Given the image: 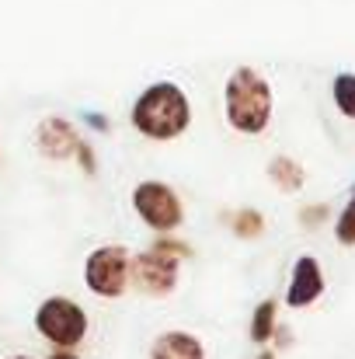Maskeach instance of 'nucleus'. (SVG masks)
<instances>
[{
  "instance_id": "nucleus-1",
  "label": "nucleus",
  "mask_w": 355,
  "mask_h": 359,
  "mask_svg": "<svg viewBox=\"0 0 355 359\" xmlns=\"http://www.w3.org/2000/svg\"><path fill=\"white\" fill-rule=\"evenodd\" d=\"M129 126L153 143H174L188 133L192 126V98L181 84L174 81H153L146 84L132 109H129Z\"/></svg>"
},
{
  "instance_id": "nucleus-2",
  "label": "nucleus",
  "mask_w": 355,
  "mask_h": 359,
  "mask_svg": "<svg viewBox=\"0 0 355 359\" xmlns=\"http://www.w3.org/2000/svg\"><path fill=\"white\" fill-rule=\"evenodd\" d=\"M223 112H227L230 129L240 136H261L272 126L275 95L261 70H254L247 63L230 70V77L223 84Z\"/></svg>"
},
{
  "instance_id": "nucleus-3",
  "label": "nucleus",
  "mask_w": 355,
  "mask_h": 359,
  "mask_svg": "<svg viewBox=\"0 0 355 359\" xmlns=\"http://www.w3.org/2000/svg\"><path fill=\"white\" fill-rule=\"evenodd\" d=\"M32 325L39 332V339H46L53 349H77L88 332H91V318L84 311V304H77L74 297H46L35 314H32Z\"/></svg>"
},
{
  "instance_id": "nucleus-4",
  "label": "nucleus",
  "mask_w": 355,
  "mask_h": 359,
  "mask_svg": "<svg viewBox=\"0 0 355 359\" xmlns=\"http://www.w3.org/2000/svg\"><path fill=\"white\" fill-rule=\"evenodd\" d=\"M129 203H132V213L143 220V227H150L153 234H174L185 224V203L178 189L160 178L136 182Z\"/></svg>"
},
{
  "instance_id": "nucleus-5",
  "label": "nucleus",
  "mask_w": 355,
  "mask_h": 359,
  "mask_svg": "<svg viewBox=\"0 0 355 359\" xmlns=\"http://www.w3.org/2000/svg\"><path fill=\"white\" fill-rule=\"evenodd\" d=\"M129 262L132 251L125 244H98L84 258V286L102 300H122L129 293Z\"/></svg>"
},
{
  "instance_id": "nucleus-6",
  "label": "nucleus",
  "mask_w": 355,
  "mask_h": 359,
  "mask_svg": "<svg viewBox=\"0 0 355 359\" xmlns=\"http://www.w3.org/2000/svg\"><path fill=\"white\" fill-rule=\"evenodd\" d=\"M178 279H181V258L160 251V248H146L139 255H132L129 262V290L143 293V297H167L178 290Z\"/></svg>"
},
{
  "instance_id": "nucleus-7",
  "label": "nucleus",
  "mask_w": 355,
  "mask_h": 359,
  "mask_svg": "<svg viewBox=\"0 0 355 359\" xmlns=\"http://www.w3.org/2000/svg\"><path fill=\"white\" fill-rule=\"evenodd\" d=\"M328 290V279H324V265L317 255H300L289 269V286H286V297L282 304L289 311H307L314 307Z\"/></svg>"
},
{
  "instance_id": "nucleus-8",
  "label": "nucleus",
  "mask_w": 355,
  "mask_h": 359,
  "mask_svg": "<svg viewBox=\"0 0 355 359\" xmlns=\"http://www.w3.org/2000/svg\"><path fill=\"white\" fill-rule=\"evenodd\" d=\"M81 129L67 116H42L32 129V143L46 161H70L81 147Z\"/></svg>"
},
{
  "instance_id": "nucleus-9",
  "label": "nucleus",
  "mask_w": 355,
  "mask_h": 359,
  "mask_svg": "<svg viewBox=\"0 0 355 359\" xmlns=\"http://www.w3.org/2000/svg\"><path fill=\"white\" fill-rule=\"evenodd\" d=\"M150 359H206V346L192 332L167 328L150 342Z\"/></svg>"
},
{
  "instance_id": "nucleus-10",
  "label": "nucleus",
  "mask_w": 355,
  "mask_h": 359,
  "mask_svg": "<svg viewBox=\"0 0 355 359\" xmlns=\"http://www.w3.org/2000/svg\"><path fill=\"white\" fill-rule=\"evenodd\" d=\"M265 175H268V182H272L279 192H286V196H296V192H303V185H307V168H303L296 157H289V154H275V157L268 161Z\"/></svg>"
},
{
  "instance_id": "nucleus-11",
  "label": "nucleus",
  "mask_w": 355,
  "mask_h": 359,
  "mask_svg": "<svg viewBox=\"0 0 355 359\" xmlns=\"http://www.w3.org/2000/svg\"><path fill=\"white\" fill-rule=\"evenodd\" d=\"M275 328H279V300H261L254 311H251V325H247V335H251V342L254 346H268L272 342V335H275Z\"/></svg>"
},
{
  "instance_id": "nucleus-12",
  "label": "nucleus",
  "mask_w": 355,
  "mask_h": 359,
  "mask_svg": "<svg viewBox=\"0 0 355 359\" xmlns=\"http://www.w3.org/2000/svg\"><path fill=\"white\" fill-rule=\"evenodd\" d=\"M223 220H227V227L234 231V238H240V241H258V238H265V231H268L265 213L254 210V206L230 210V213H223Z\"/></svg>"
},
{
  "instance_id": "nucleus-13",
  "label": "nucleus",
  "mask_w": 355,
  "mask_h": 359,
  "mask_svg": "<svg viewBox=\"0 0 355 359\" xmlns=\"http://www.w3.org/2000/svg\"><path fill=\"white\" fill-rule=\"evenodd\" d=\"M331 102H335L338 116L355 122V74L352 70L335 74V81H331Z\"/></svg>"
},
{
  "instance_id": "nucleus-14",
  "label": "nucleus",
  "mask_w": 355,
  "mask_h": 359,
  "mask_svg": "<svg viewBox=\"0 0 355 359\" xmlns=\"http://www.w3.org/2000/svg\"><path fill=\"white\" fill-rule=\"evenodd\" d=\"M331 231H335V241L342 248H355V192H349V203L335 213Z\"/></svg>"
},
{
  "instance_id": "nucleus-15",
  "label": "nucleus",
  "mask_w": 355,
  "mask_h": 359,
  "mask_svg": "<svg viewBox=\"0 0 355 359\" xmlns=\"http://www.w3.org/2000/svg\"><path fill=\"white\" fill-rule=\"evenodd\" d=\"M328 220H335V213H331L328 203H307V206L300 210V227H303V231H321Z\"/></svg>"
},
{
  "instance_id": "nucleus-16",
  "label": "nucleus",
  "mask_w": 355,
  "mask_h": 359,
  "mask_svg": "<svg viewBox=\"0 0 355 359\" xmlns=\"http://www.w3.org/2000/svg\"><path fill=\"white\" fill-rule=\"evenodd\" d=\"M74 157H77V168H81L88 178H95V175H98V154H95V147H91L88 140H81V147H77V154H74Z\"/></svg>"
},
{
  "instance_id": "nucleus-17",
  "label": "nucleus",
  "mask_w": 355,
  "mask_h": 359,
  "mask_svg": "<svg viewBox=\"0 0 355 359\" xmlns=\"http://www.w3.org/2000/svg\"><path fill=\"white\" fill-rule=\"evenodd\" d=\"M81 122H84V129H91V133H102V136H109V133L116 129V122L109 119L105 112H95V109H88V112L81 116Z\"/></svg>"
},
{
  "instance_id": "nucleus-18",
  "label": "nucleus",
  "mask_w": 355,
  "mask_h": 359,
  "mask_svg": "<svg viewBox=\"0 0 355 359\" xmlns=\"http://www.w3.org/2000/svg\"><path fill=\"white\" fill-rule=\"evenodd\" d=\"M272 342H275L279 349H289V346H293V332H289L286 325H279V328H275V335H272Z\"/></svg>"
},
{
  "instance_id": "nucleus-19",
  "label": "nucleus",
  "mask_w": 355,
  "mask_h": 359,
  "mask_svg": "<svg viewBox=\"0 0 355 359\" xmlns=\"http://www.w3.org/2000/svg\"><path fill=\"white\" fill-rule=\"evenodd\" d=\"M46 359H84V356H81L77 349H53Z\"/></svg>"
},
{
  "instance_id": "nucleus-20",
  "label": "nucleus",
  "mask_w": 355,
  "mask_h": 359,
  "mask_svg": "<svg viewBox=\"0 0 355 359\" xmlns=\"http://www.w3.org/2000/svg\"><path fill=\"white\" fill-rule=\"evenodd\" d=\"M254 359H279V353H275V349H268V346H265V349H261V353H258V356Z\"/></svg>"
},
{
  "instance_id": "nucleus-21",
  "label": "nucleus",
  "mask_w": 355,
  "mask_h": 359,
  "mask_svg": "<svg viewBox=\"0 0 355 359\" xmlns=\"http://www.w3.org/2000/svg\"><path fill=\"white\" fill-rule=\"evenodd\" d=\"M7 359H35V356H28V353H14V356H7Z\"/></svg>"
},
{
  "instance_id": "nucleus-22",
  "label": "nucleus",
  "mask_w": 355,
  "mask_h": 359,
  "mask_svg": "<svg viewBox=\"0 0 355 359\" xmlns=\"http://www.w3.org/2000/svg\"><path fill=\"white\" fill-rule=\"evenodd\" d=\"M349 192H355V182H352V185H349Z\"/></svg>"
}]
</instances>
